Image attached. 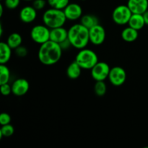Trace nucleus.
I'll use <instances>...</instances> for the list:
<instances>
[{
    "instance_id": "obj_1",
    "label": "nucleus",
    "mask_w": 148,
    "mask_h": 148,
    "mask_svg": "<svg viewBox=\"0 0 148 148\" xmlns=\"http://www.w3.org/2000/svg\"><path fill=\"white\" fill-rule=\"evenodd\" d=\"M63 50L60 45L49 40L40 45L38 51V61L45 66H53L60 61Z\"/></svg>"
},
{
    "instance_id": "obj_2",
    "label": "nucleus",
    "mask_w": 148,
    "mask_h": 148,
    "mask_svg": "<svg viewBox=\"0 0 148 148\" xmlns=\"http://www.w3.org/2000/svg\"><path fill=\"white\" fill-rule=\"evenodd\" d=\"M68 39L74 49H85L90 43L89 29L80 23L73 24L68 29Z\"/></svg>"
},
{
    "instance_id": "obj_3",
    "label": "nucleus",
    "mask_w": 148,
    "mask_h": 148,
    "mask_svg": "<svg viewBox=\"0 0 148 148\" xmlns=\"http://www.w3.org/2000/svg\"><path fill=\"white\" fill-rule=\"evenodd\" d=\"M42 21L48 27L53 29L64 26L67 19L64 10L50 7L45 10L42 14Z\"/></svg>"
},
{
    "instance_id": "obj_4",
    "label": "nucleus",
    "mask_w": 148,
    "mask_h": 148,
    "mask_svg": "<svg viewBox=\"0 0 148 148\" xmlns=\"http://www.w3.org/2000/svg\"><path fill=\"white\" fill-rule=\"evenodd\" d=\"M75 60L84 70H90L99 61L98 54L92 49L88 48L79 50Z\"/></svg>"
},
{
    "instance_id": "obj_5",
    "label": "nucleus",
    "mask_w": 148,
    "mask_h": 148,
    "mask_svg": "<svg viewBox=\"0 0 148 148\" xmlns=\"http://www.w3.org/2000/svg\"><path fill=\"white\" fill-rule=\"evenodd\" d=\"M51 29L44 24L35 25L30 31V39L35 43L41 45L50 40Z\"/></svg>"
},
{
    "instance_id": "obj_6",
    "label": "nucleus",
    "mask_w": 148,
    "mask_h": 148,
    "mask_svg": "<svg viewBox=\"0 0 148 148\" xmlns=\"http://www.w3.org/2000/svg\"><path fill=\"white\" fill-rule=\"evenodd\" d=\"M132 12L127 4H120L114 9L111 14L113 22L118 25H128Z\"/></svg>"
},
{
    "instance_id": "obj_7",
    "label": "nucleus",
    "mask_w": 148,
    "mask_h": 148,
    "mask_svg": "<svg viewBox=\"0 0 148 148\" xmlns=\"http://www.w3.org/2000/svg\"><path fill=\"white\" fill-rule=\"evenodd\" d=\"M127 78V72L123 67L120 66H115L111 68L108 79L113 86H121L125 83Z\"/></svg>"
},
{
    "instance_id": "obj_8",
    "label": "nucleus",
    "mask_w": 148,
    "mask_h": 148,
    "mask_svg": "<svg viewBox=\"0 0 148 148\" xmlns=\"http://www.w3.org/2000/svg\"><path fill=\"white\" fill-rule=\"evenodd\" d=\"M111 67L106 62H100L90 69V75L95 81H105L108 79Z\"/></svg>"
},
{
    "instance_id": "obj_9",
    "label": "nucleus",
    "mask_w": 148,
    "mask_h": 148,
    "mask_svg": "<svg viewBox=\"0 0 148 148\" xmlns=\"http://www.w3.org/2000/svg\"><path fill=\"white\" fill-rule=\"evenodd\" d=\"M90 43L94 46H101L105 42L106 38V31L102 25L99 24L89 29Z\"/></svg>"
},
{
    "instance_id": "obj_10",
    "label": "nucleus",
    "mask_w": 148,
    "mask_h": 148,
    "mask_svg": "<svg viewBox=\"0 0 148 148\" xmlns=\"http://www.w3.org/2000/svg\"><path fill=\"white\" fill-rule=\"evenodd\" d=\"M63 10L66 19L69 21L80 20L81 17L83 15L82 7L77 3L70 2Z\"/></svg>"
},
{
    "instance_id": "obj_11",
    "label": "nucleus",
    "mask_w": 148,
    "mask_h": 148,
    "mask_svg": "<svg viewBox=\"0 0 148 148\" xmlns=\"http://www.w3.org/2000/svg\"><path fill=\"white\" fill-rule=\"evenodd\" d=\"M38 17V11L32 5L24 6L19 12V18L25 24H30L36 21Z\"/></svg>"
},
{
    "instance_id": "obj_12",
    "label": "nucleus",
    "mask_w": 148,
    "mask_h": 148,
    "mask_svg": "<svg viewBox=\"0 0 148 148\" xmlns=\"http://www.w3.org/2000/svg\"><path fill=\"white\" fill-rule=\"evenodd\" d=\"M29 89L30 83L25 78H17L12 83V92L15 96H23L28 92Z\"/></svg>"
},
{
    "instance_id": "obj_13",
    "label": "nucleus",
    "mask_w": 148,
    "mask_h": 148,
    "mask_svg": "<svg viewBox=\"0 0 148 148\" xmlns=\"http://www.w3.org/2000/svg\"><path fill=\"white\" fill-rule=\"evenodd\" d=\"M127 5L132 14H142L148 10V0H128Z\"/></svg>"
},
{
    "instance_id": "obj_14",
    "label": "nucleus",
    "mask_w": 148,
    "mask_h": 148,
    "mask_svg": "<svg viewBox=\"0 0 148 148\" xmlns=\"http://www.w3.org/2000/svg\"><path fill=\"white\" fill-rule=\"evenodd\" d=\"M68 38V30L65 27H59L51 29L50 40L57 43H61Z\"/></svg>"
},
{
    "instance_id": "obj_15",
    "label": "nucleus",
    "mask_w": 148,
    "mask_h": 148,
    "mask_svg": "<svg viewBox=\"0 0 148 148\" xmlns=\"http://www.w3.org/2000/svg\"><path fill=\"white\" fill-rule=\"evenodd\" d=\"M13 49L7 42H0V64H7L11 59Z\"/></svg>"
},
{
    "instance_id": "obj_16",
    "label": "nucleus",
    "mask_w": 148,
    "mask_h": 148,
    "mask_svg": "<svg viewBox=\"0 0 148 148\" xmlns=\"http://www.w3.org/2000/svg\"><path fill=\"white\" fill-rule=\"evenodd\" d=\"M121 37L124 41L127 43H132L138 38L139 31L128 25L122 30Z\"/></svg>"
},
{
    "instance_id": "obj_17",
    "label": "nucleus",
    "mask_w": 148,
    "mask_h": 148,
    "mask_svg": "<svg viewBox=\"0 0 148 148\" xmlns=\"http://www.w3.org/2000/svg\"><path fill=\"white\" fill-rule=\"evenodd\" d=\"M82 69L77 63L76 61H73L68 65L66 70V75L68 78L71 79H77L81 76Z\"/></svg>"
},
{
    "instance_id": "obj_18",
    "label": "nucleus",
    "mask_w": 148,
    "mask_h": 148,
    "mask_svg": "<svg viewBox=\"0 0 148 148\" xmlns=\"http://www.w3.org/2000/svg\"><path fill=\"white\" fill-rule=\"evenodd\" d=\"M144 17L142 14H132L128 23V25L137 30H140L145 25Z\"/></svg>"
},
{
    "instance_id": "obj_19",
    "label": "nucleus",
    "mask_w": 148,
    "mask_h": 148,
    "mask_svg": "<svg viewBox=\"0 0 148 148\" xmlns=\"http://www.w3.org/2000/svg\"><path fill=\"white\" fill-rule=\"evenodd\" d=\"M79 23L83 25L87 28L90 29L93 26L99 24V20L95 15L92 14H85L81 17Z\"/></svg>"
},
{
    "instance_id": "obj_20",
    "label": "nucleus",
    "mask_w": 148,
    "mask_h": 148,
    "mask_svg": "<svg viewBox=\"0 0 148 148\" xmlns=\"http://www.w3.org/2000/svg\"><path fill=\"white\" fill-rule=\"evenodd\" d=\"M6 42L14 50L21 46L23 43V37L20 33L14 32V33H12L11 34L9 35Z\"/></svg>"
},
{
    "instance_id": "obj_21",
    "label": "nucleus",
    "mask_w": 148,
    "mask_h": 148,
    "mask_svg": "<svg viewBox=\"0 0 148 148\" xmlns=\"http://www.w3.org/2000/svg\"><path fill=\"white\" fill-rule=\"evenodd\" d=\"M10 76V70L7 64H0V85L9 83Z\"/></svg>"
},
{
    "instance_id": "obj_22",
    "label": "nucleus",
    "mask_w": 148,
    "mask_h": 148,
    "mask_svg": "<svg viewBox=\"0 0 148 148\" xmlns=\"http://www.w3.org/2000/svg\"><path fill=\"white\" fill-rule=\"evenodd\" d=\"M107 91V85L105 81H95L94 85V92L98 97L106 95Z\"/></svg>"
},
{
    "instance_id": "obj_23",
    "label": "nucleus",
    "mask_w": 148,
    "mask_h": 148,
    "mask_svg": "<svg viewBox=\"0 0 148 148\" xmlns=\"http://www.w3.org/2000/svg\"><path fill=\"white\" fill-rule=\"evenodd\" d=\"M48 5L51 8L63 10L70 3L69 0H47Z\"/></svg>"
},
{
    "instance_id": "obj_24",
    "label": "nucleus",
    "mask_w": 148,
    "mask_h": 148,
    "mask_svg": "<svg viewBox=\"0 0 148 148\" xmlns=\"http://www.w3.org/2000/svg\"><path fill=\"white\" fill-rule=\"evenodd\" d=\"M14 128L11 124L1 126L0 129V138L12 137L14 134Z\"/></svg>"
},
{
    "instance_id": "obj_25",
    "label": "nucleus",
    "mask_w": 148,
    "mask_h": 148,
    "mask_svg": "<svg viewBox=\"0 0 148 148\" xmlns=\"http://www.w3.org/2000/svg\"><path fill=\"white\" fill-rule=\"evenodd\" d=\"M4 5L7 9L13 10L17 9L20 6L21 0H3Z\"/></svg>"
},
{
    "instance_id": "obj_26",
    "label": "nucleus",
    "mask_w": 148,
    "mask_h": 148,
    "mask_svg": "<svg viewBox=\"0 0 148 148\" xmlns=\"http://www.w3.org/2000/svg\"><path fill=\"white\" fill-rule=\"evenodd\" d=\"M47 4V0H33L32 1V6L38 12L44 10Z\"/></svg>"
},
{
    "instance_id": "obj_27",
    "label": "nucleus",
    "mask_w": 148,
    "mask_h": 148,
    "mask_svg": "<svg viewBox=\"0 0 148 148\" xmlns=\"http://www.w3.org/2000/svg\"><path fill=\"white\" fill-rule=\"evenodd\" d=\"M14 53L19 58H25L28 54V49L24 46H20L17 49H14Z\"/></svg>"
},
{
    "instance_id": "obj_28",
    "label": "nucleus",
    "mask_w": 148,
    "mask_h": 148,
    "mask_svg": "<svg viewBox=\"0 0 148 148\" xmlns=\"http://www.w3.org/2000/svg\"><path fill=\"white\" fill-rule=\"evenodd\" d=\"M0 91H1V95L4 96H8L12 92V85H10L9 83L3 84L0 85Z\"/></svg>"
},
{
    "instance_id": "obj_29",
    "label": "nucleus",
    "mask_w": 148,
    "mask_h": 148,
    "mask_svg": "<svg viewBox=\"0 0 148 148\" xmlns=\"http://www.w3.org/2000/svg\"><path fill=\"white\" fill-rule=\"evenodd\" d=\"M12 121L11 116L9 114L5 112H3L0 114V124L1 126L6 125V124H10Z\"/></svg>"
},
{
    "instance_id": "obj_30",
    "label": "nucleus",
    "mask_w": 148,
    "mask_h": 148,
    "mask_svg": "<svg viewBox=\"0 0 148 148\" xmlns=\"http://www.w3.org/2000/svg\"><path fill=\"white\" fill-rule=\"evenodd\" d=\"M59 45H60L61 48L62 49V50L63 51H66V50H68V49H69L70 47H72V44H71V43L69 42V39H66V40H65L64 41H63L62 43H59Z\"/></svg>"
},
{
    "instance_id": "obj_31",
    "label": "nucleus",
    "mask_w": 148,
    "mask_h": 148,
    "mask_svg": "<svg viewBox=\"0 0 148 148\" xmlns=\"http://www.w3.org/2000/svg\"><path fill=\"white\" fill-rule=\"evenodd\" d=\"M143 17H144L145 22V24L147 25H148V10L145 12L143 13Z\"/></svg>"
},
{
    "instance_id": "obj_32",
    "label": "nucleus",
    "mask_w": 148,
    "mask_h": 148,
    "mask_svg": "<svg viewBox=\"0 0 148 148\" xmlns=\"http://www.w3.org/2000/svg\"><path fill=\"white\" fill-rule=\"evenodd\" d=\"M4 4H0V17L3 15V12H4Z\"/></svg>"
},
{
    "instance_id": "obj_33",
    "label": "nucleus",
    "mask_w": 148,
    "mask_h": 148,
    "mask_svg": "<svg viewBox=\"0 0 148 148\" xmlns=\"http://www.w3.org/2000/svg\"><path fill=\"white\" fill-rule=\"evenodd\" d=\"M23 1H33V0H23Z\"/></svg>"
},
{
    "instance_id": "obj_34",
    "label": "nucleus",
    "mask_w": 148,
    "mask_h": 148,
    "mask_svg": "<svg viewBox=\"0 0 148 148\" xmlns=\"http://www.w3.org/2000/svg\"><path fill=\"white\" fill-rule=\"evenodd\" d=\"M1 1H3V0H1Z\"/></svg>"
}]
</instances>
